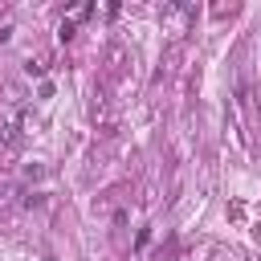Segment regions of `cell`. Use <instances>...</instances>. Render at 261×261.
Listing matches in <instances>:
<instances>
[{
    "mask_svg": "<svg viewBox=\"0 0 261 261\" xmlns=\"http://www.w3.org/2000/svg\"><path fill=\"white\" fill-rule=\"evenodd\" d=\"M8 29H12V24H8V20H0V41H8Z\"/></svg>",
    "mask_w": 261,
    "mask_h": 261,
    "instance_id": "1",
    "label": "cell"
}]
</instances>
